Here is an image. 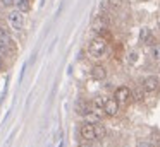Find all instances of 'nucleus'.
<instances>
[{
  "label": "nucleus",
  "instance_id": "20",
  "mask_svg": "<svg viewBox=\"0 0 160 147\" xmlns=\"http://www.w3.org/2000/svg\"><path fill=\"white\" fill-rule=\"evenodd\" d=\"M2 67H4V63H2V57H0V70H2Z\"/></svg>",
  "mask_w": 160,
  "mask_h": 147
},
{
  "label": "nucleus",
  "instance_id": "19",
  "mask_svg": "<svg viewBox=\"0 0 160 147\" xmlns=\"http://www.w3.org/2000/svg\"><path fill=\"white\" fill-rule=\"evenodd\" d=\"M81 147H97V145H93V142H84V145Z\"/></svg>",
  "mask_w": 160,
  "mask_h": 147
},
{
  "label": "nucleus",
  "instance_id": "8",
  "mask_svg": "<svg viewBox=\"0 0 160 147\" xmlns=\"http://www.w3.org/2000/svg\"><path fill=\"white\" fill-rule=\"evenodd\" d=\"M103 118H105V111L102 108H91V111L84 115V122L93 123V125L102 123V122H103Z\"/></svg>",
  "mask_w": 160,
  "mask_h": 147
},
{
  "label": "nucleus",
  "instance_id": "9",
  "mask_svg": "<svg viewBox=\"0 0 160 147\" xmlns=\"http://www.w3.org/2000/svg\"><path fill=\"white\" fill-rule=\"evenodd\" d=\"M90 75H91V79H95V80H103V79H107L108 70H107V67H105L103 63H97V65L91 67Z\"/></svg>",
  "mask_w": 160,
  "mask_h": 147
},
{
  "label": "nucleus",
  "instance_id": "6",
  "mask_svg": "<svg viewBox=\"0 0 160 147\" xmlns=\"http://www.w3.org/2000/svg\"><path fill=\"white\" fill-rule=\"evenodd\" d=\"M114 98L119 101V104H129V103L132 101L131 89H129L128 85H119V87L115 89V92H114Z\"/></svg>",
  "mask_w": 160,
  "mask_h": 147
},
{
  "label": "nucleus",
  "instance_id": "14",
  "mask_svg": "<svg viewBox=\"0 0 160 147\" xmlns=\"http://www.w3.org/2000/svg\"><path fill=\"white\" fill-rule=\"evenodd\" d=\"M107 99L108 98H105V96H95V99L91 101V106H93V108H102V109H103Z\"/></svg>",
  "mask_w": 160,
  "mask_h": 147
},
{
  "label": "nucleus",
  "instance_id": "4",
  "mask_svg": "<svg viewBox=\"0 0 160 147\" xmlns=\"http://www.w3.org/2000/svg\"><path fill=\"white\" fill-rule=\"evenodd\" d=\"M141 87L146 91V94H152V92H157L160 89V79L157 75H146L141 80Z\"/></svg>",
  "mask_w": 160,
  "mask_h": 147
},
{
  "label": "nucleus",
  "instance_id": "7",
  "mask_svg": "<svg viewBox=\"0 0 160 147\" xmlns=\"http://www.w3.org/2000/svg\"><path fill=\"white\" fill-rule=\"evenodd\" d=\"M91 29L95 31L97 34H103V33H107L108 31V21H107V17L105 16H97L93 21H91Z\"/></svg>",
  "mask_w": 160,
  "mask_h": 147
},
{
  "label": "nucleus",
  "instance_id": "1",
  "mask_svg": "<svg viewBox=\"0 0 160 147\" xmlns=\"http://www.w3.org/2000/svg\"><path fill=\"white\" fill-rule=\"evenodd\" d=\"M107 53H108V39L105 36L97 34V36L88 43V55H90V58H93V60H102V58H105Z\"/></svg>",
  "mask_w": 160,
  "mask_h": 147
},
{
  "label": "nucleus",
  "instance_id": "16",
  "mask_svg": "<svg viewBox=\"0 0 160 147\" xmlns=\"http://www.w3.org/2000/svg\"><path fill=\"white\" fill-rule=\"evenodd\" d=\"M16 5H18V9L21 10V12H28L29 7H31V5H29V0H21V2L16 3Z\"/></svg>",
  "mask_w": 160,
  "mask_h": 147
},
{
  "label": "nucleus",
  "instance_id": "11",
  "mask_svg": "<svg viewBox=\"0 0 160 147\" xmlns=\"http://www.w3.org/2000/svg\"><path fill=\"white\" fill-rule=\"evenodd\" d=\"M139 41H141L143 44H152L153 43V34H152V31H150V27H141V31H139Z\"/></svg>",
  "mask_w": 160,
  "mask_h": 147
},
{
  "label": "nucleus",
  "instance_id": "13",
  "mask_svg": "<svg viewBox=\"0 0 160 147\" xmlns=\"http://www.w3.org/2000/svg\"><path fill=\"white\" fill-rule=\"evenodd\" d=\"M150 57H152V60L160 62V43L152 44V48H150Z\"/></svg>",
  "mask_w": 160,
  "mask_h": 147
},
{
  "label": "nucleus",
  "instance_id": "5",
  "mask_svg": "<svg viewBox=\"0 0 160 147\" xmlns=\"http://www.w3.org/2000/svg\"><path fill=\"white\" fill-rule=\"evenodd\" d=\"M103 111H105V116H108V118H117L119 116V113H121V104H119V101L114 96L107 99Z\"/></svg>",
  "mask_w": 160,
  "mask_h": 147
},
{
  "label": "nucleus",
  "instance_id": "18",
  "mask_svg": "<svg viewBox=\"0 0 160 147\" xmlns=\"http://www.w3.org/2000/svg\"><path fill=\"white\" fill-rule=\"evenodd\" d=\"M136 147H153V145L150 142H146V140H141V142H138V145H136Z\"/></svg>",
  "mask_w": 160,
  "mask_h": 147
},
{
  "label": "nucleus",
  "instance_id": "3",
  "mask_svg": "<svg viewBox=\"0 0 160 147\" xmlns=\"http://www.w3.org/2000/svg\"><path fill=\"white\" fill-rule=\"evenodd\" d=\"M79 135L83 139V142H97V125L93 123H88L84 122L79 128Z\"/></svg>",
  "mask_w": 160,
  "mask_h": 147
},
{
  "label": "nucleus",
  "instance_id": "21",
  "mask_svg": "<svg viewBox=\"0 0 160 147\" xmlns=\"http://www.w3.org/2000/svg\"><path fill=\"white\" fill-rule=\"evenodd\" d=\"M19 2H21V0H12V3H19Z\"/></svg>",
  "mask_w": 160,
  "mask_h": 147
},
{
  "label": "nucleus",
  "instance_id": "12",
  "mask_svg": "<svg viewBox=\"0 0 160 147\" xmlns=\"http://www.w3.org/2000/svg\"><path fill=\"white\" fill-rule=\"evenodd\" d=\"M0 43L2 44H5V46H11L14 41H12V36H11V33H9L5 27H2L0 26Z\"/></svg>",
  "mask_w": 160,
  "mask_h": 147
},
{
  "label": "nucleus",
  "instance_id": "17",
  "mask_svg": "<svg viewBox=\"0 0 160 147\" xmlns=\"http://www.w3.org/2000/svg\"><path fill=\"white\" fill-rule=\"evenodd\" d=\"M103 137H105V126L100 125V123H97V139L100 140V139H103Z\"/></svg>",
  "mask_w": 160,
  "mask_h": 147
},
{
  "label": "nucleus",
  "instance_id": "2",
  "mask_svg": "<svg viewBox=\"0 0 160 147\" xmlns=\"http://www.w3.org/2000/svg\"><path fill=\"white\" fill-rule=\"evenodd\" d=\"M7 22L12 29L19 33V31L22 29V26H24V12H21L19 9L9 10L7 12Z\"/></svg>",
  "mask_w": 160,
  "mask_h": 147
},
{
  "label": "nucleus",
  "instance_id": "10",
  "mask_svg": "<svg viewBox=\"0 0 160 147\" xmlns=\"http://www.w3.org/2000/svg\"><path fill=\"white\" fill-rule=\"evenodd\" d=\"M131 98H132V101H134V103H143V101H145V98H146V91L141 87V84L131 89Z\"/></svg>",
  "mask_w": 160,
  "mask_h": 147
},
{
  "label": "nucleus",
  "instance_id": "15",
  "mask_svg": "<svg viewBox=\"0 0 160 147\" xmlns=\"http://www.w3.org/2000/svg\"><path fill=\"white\" fill-rule=\"evenodd\" d=\"M136 62H138V51L136 50L128 51V63L132 65V63H136Z\"/></svg>",
  "mask_w": 160,
  "mask_h": 147
}]
</instances>
